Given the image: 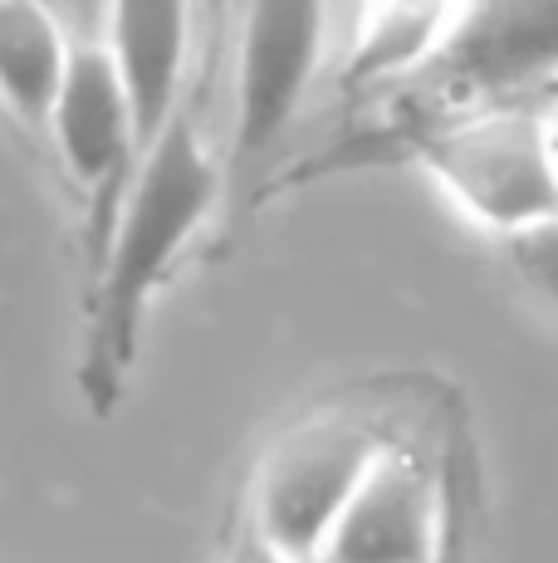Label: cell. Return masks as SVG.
<instances>
[{
	"instance_id": "6da1fadb",
	"label": "cell",
	"mask_w": 558,
	"mask_h": 563,
	"mask_svg": "<svg viewBox=\"0 0 558 563\" xmlns=\"http://www.w3.org/2000/svg\"><path fill=\"white\" fill-rule=\"evenodd\" d=\"M221 201V167L211 157L201 128L177 113L153 143L143 147L133 177L123 181L113 201V221L103 231L99 289L89 313V358L83 383L93 387V402L109 407L118 383L137 358L143 319L153 309L157 289L181 265L211 211Z\"/></svg>"
},
{
	"instance_id": "7a4b0ae2",
	"label": "cell",
	"mask_w": 558,
	"mask_h": 563,
	"mask_svg": "<svg viewBox=\"0 0 558 563\" xmlns=\"http://www.w3.org/2000/svg\"><path fill=\"white\" fill-rule=\"evenodd\" d=\"M402 147L450 211L495 241L558 216V153L544 103H450L416 123Z\"/></svg>"
},
{
	"instance_id": "3957f363",
	"label": "cell",
	"mask_w": 558,
	"mask_h": 563,
	"mask_svg": "<svg viewBox=\"0 0 558 563\" xmlns=\"http://www.w3.org/2000/svg\"><path fill=\"white\" fill-rule=\"evenodd\" d=\"M388 441L392 437H382L372 421L343 417V411L294 421L255 471L250 529L279 554L314 563L334 519Z\"/></svg>"
},
{
	"instance_id": "277c9868",
	"label": "cell",
	"mask_w": 558,
	"mask_h": 563,
	"mask_svg": "<svg viewBox=\"0 0 558 563\" xmlns=\"http://www.w3.org/2000/svg\"><path fill=\"white\" fill-rule=\"evenodd\" d=\"M328 40V0H245L235 25V162L284 137L309 99Z\"/></svg>"
},
{
	"instance_id": "5b68a950",
	"label": "cell",
	"mask_w": 558,
	"mask_h": 563,
	"mask_svg": "<svg viewBox=\"0 0 558 563\" xmlns=\"http://www.w3.org/2000/svg\"><path fill=\"white\" fill-rule=\"evenodd\" d=\"M446 490L426 456L388 441L353 500L328 529L314 563H442Z\"/></svg>"
},
{
	"instance_id": "8992f818",
	"label": "cell",
	"mask_w": 558,
	"mask_h": 563,
	"mask_svg": "<svg viewBox=\"0 0 558 563\" xmlns=\"http://www.w3.org/2000/svg\"><path fill=\"white\" fill-rule=\"evenodd\" d=\"M426 79L446 84L456 103H500L549 89L558 84V0H470Z\"/></svg>"
},
{
	"instance_id": "52a82bcc",
	"label": "cell",
	"mask_w": 558,
	"mask_h": 563,
	"mask_svg": "<svg viewBox=\"0 0 558 563\" xmlns=\"http://www.w3.org/2000/svg\"><path fill=\"white\" fill-rule=\"evenodd\" d=\"M45 133L74 187L99 201H118L123 181L143 157V128L109 45H74Z\"/></svg>"
},
{
	"instance_id": "ba28073f",
	"label": "cell",
	"mask_w": 558,
	"mask_h": 563,
	"mask_svg": "<svg viewBox=\"0 0 558 563\" xmlns=\"http://www.w3.org/2000/svg\"><path fill=\"white\" fill-rule=\"evenodd\" d=\"M197 0H109V54L127 84L143 147L181 113V79L191 54Z\"/></svg>"
},
{
	"instance_id": "9c48e42d",
	"label": "cell",
	"mask_w": 558,
	"mask_h": 563,
	"mask_svg": "<svg viewBox=\"0 0 558 563\" xmlns=\"http://www.w3.org/2000/svg\"><path fill=\"white\" fill-rule=\"evenodd\" d=\"M466 10L470 0H358L343 79L358 89H382L426 74L460 30Z\"/></svg>"
},
{
	"instance_id": "30bf717a",
	"label": "cell",
	"mask_w": 558,
	"mask_h": 563,
	"mask_svg": "<svg viewBox=\"0 0 558 563\" xmlns=\"http://www.w3.org/2000/svg\"><path fill=\"white\" fill-rule=\"evenodd\" d=\"M74 45L49 0H0V108L25 128H45Z\"/></svg>"
},
{
	"instance_id": "8fae6325",
	"label": "cell",
	"mask_w": 558,
	"mask_h": 563,
	"mask_svg": "<svg viewBox=\"0 0 558 563\" xmlns=\"http://www.w3.org/2000/svg\"><path fill=\"white\" fill-rule=\"evenodd\" d=\"M510 255V269L520 275V285L529 289L539 305H549L558 313V216L529 225V231L500 241Z\"/></svg>"
},
{
	"instance_id": "7c38bea8",
	"label": "cell",
	"mask_w": 558,
	"mask_h": 563,
	"mask_svg": "<svg viewBox=\"0 0 558 563\" xmlns=\"http://www.w3.org/2000/svg\"><path fill=\"white\" fill-rule=\"evenodd\" d=\"M221 563H299V559H289V554H279L275 544H265L260 534H255L250 525H245V534L231 544V554H225Z\"/></svg>"
},
{
	"instance_id": "4fadbf2b",
	"label": "cell",
	"mask_w": 558,
	"mask_h": 563,
	"mask_svg": "<svg viewBox=\"0 0 558 563\" xmlns=\"http://www.w3.org/2000/svg\"><path fill=\"white\" fill-rule=\"evenodd\" d=\"M544 108H549V133H554V153H558V89H554V99Z\"/></svg>"
},
{
	"instance_id": "5bb4252c",
	"label": "cell",
	"mask_w": 558,
	"mask_h": 563,
	"mask_svg": "<svg viewBox=\"0 0 558 563\" xmlns=\"http://www.w3.org/2000/svg\"><path fill=\"white\" fill-rule=\"evenodd\" d=\"M201 5H207V15H211V20H221V10H225V0H201Z\"/></svg>"
}]
</instances>
